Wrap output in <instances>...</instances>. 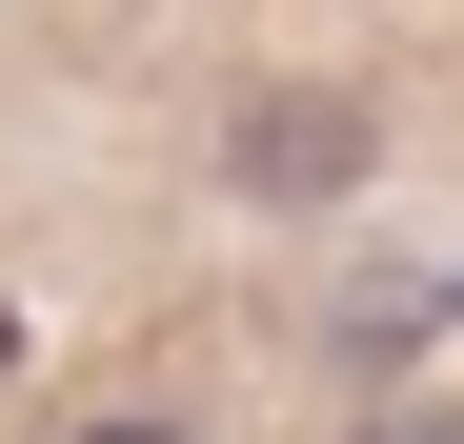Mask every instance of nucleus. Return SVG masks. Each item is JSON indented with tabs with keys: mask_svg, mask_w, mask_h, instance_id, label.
<instances>
[{
	"mask_svg": "<svg viewBox=\"0 0 464 444\" xmlns=\"http://www.w3.org/2000/svg\"><path fill=\"white\" fill-rule=\"evenodd\" d=\"M343 162H363V121H343V101H243V182H263V202H324Z\"/></svg>",
	"mask_w": 464,
	"mask_h": 444,
	"instance_id": "f257e3e1",
	"label": "nucleus"
},
{
	"mask_svg": "<svg viewBox=\"0 0 464 444\" xmlns=\"http://www.w3.org/2000/svg\"><path fill=\"white\" fill-rule=\"evenodd\" d=\"M363 444H464V404H383V424H363Z\"/></svg>",
	"mask_w": 464,
	"mask_h": 444,
	"instance_id": "f03ea898",
	"label": "nucleus"
},
{
	"mask_svg": "<svg viewBox=\"0 0 464 444\" xmlns=\"http://www.w3.org/2000/svg\"><path fill=\"white\" fill-rule=\"evenodd\" d=\"M82 444H182V424H82Z\"/></svg>",
	"mask_w": 464,
	"mask_h": 444,
	"instance_id": "7ed1b4c3",
	"label": "nucleus"
}]
</instances>
